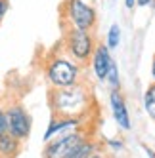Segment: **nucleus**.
<instances>
[{"instance_id": "f257e3e1", "label": "nucleus", "mask_w": 155, "mask_h": 158, "mask_svg": "<svg viewBox=\"0 0 155 158\" xmlns=\"http://www.w3.org/2000/svg\"><path fill=\"white\" fill-rule=\"evenodd\" d=\"M50 107L54 116L60 118H81L88 116L92 109V92L90 86L79 82L71 88H61V89H50L48 94Z\"/></svg>"}, {"instance_id": "f03ea898", "label": "nucleus", "mask_w": 155, "mask_h": 158, "mask_svg": "<svg viewBox=\"0 0 155 158\" xmlns=\"http://www.w3.org/2000/svg\"><path fill=\"white\" fill-rule=\"evenodd\" d=\"M44 74H46L52 89L71 88L75 84L82 82V65L75 63L69 55H48L44 63Z\"/></svg>"}, {"instance_id": "7ed1b4c3", "label": "nucleus", "mask_w": 155, "mask_h": 158, "mask_svg": "<svg viewBox=\"0 0 155 158\" xmlns=\"http://www.w3.org/2000/svg\"><path fill=\"white\" fill-rule=\"evenodd\" d=\"M61 17L65 29L75 31H94L98 21L96 8L86 0H63Z\"/></svg>"}, {"instance_id": "20e7f679", "label": "nucleus", "mask_w": 155, "mask_h": 158, "mask_svg": "<svg viewBox=\"0 0 155 158\" xmlns=\"http://www.w3.org/2000/svg\"><path fill=\"white\" fill-rule=\"evenodd\" d=\"M96 36L92 31H75V29H65V35H63V50L65 55L79 63L84 65L90 61L92 57V52L96 48Z\"/></svg>"}, {"instance_id": "39448f33", "label": "nucleus", "mask_w": 155, "mask_h": 158, "mask_svg": "<svg viewBox=\"0 0 155 158\" xmlns=\"http://www.w3.org/2000/svg\"><path fill=\"white\" fill-rule=\"evenodd\" d=\"M88 137H90V133L84 131V128L60 135V137L46 143V147L42 151V158H69Z\"/></svg>"}, {"instance_id": "423d86ee", "label": "nucleus", "mask_w": 155, "mask_h": 158, "mask_svg": "<svg viewBox=\"0 0 155 158\" xmlns=\"http://www.w3.org/2000/svg\"><path fill=\"white\" fill-rule=\"evenodd\" d=\"M4 116H6V128L8 133L16 137L17 141H25L31 135V128H33V120L31 114L27 112V109L19 103H12L4 109Z\"/></svg>"}, {"instance_id": "0eeeda50", "label": "nucleus", "mask_w": 155, "mask_h": 158, "mask_svg": "<svg viewBox=\"0 0 155 158\" xmlns=\"http://www.w3.org/2000/svg\"><path fill=\"white\" fill-rule=\"evenodd\" d=\"M84 124H86V116H81V118H60V116H54L50 120V124H48V128H46V133H44V143L56 139V137H60V135L82 130Z\"/></svg>"}, {"instance_id": "6e6552de", "label": "nucleus", "mask_w": 155, "mask_h": 158, "mask_svg": "<svg viewBox=\"0 0 155 158\" xmlns=\"http://www.w3.org/2000/svg\"><path fill=\"white\" fill-rule=\"evenodd\" d=\"M113 57H111V52L107 50L105 44H96V48L92 52V57H90V67H92V73L98 78L100 82H105V76L109 73V67L113 65Z\"/></svg>"}, {"instance_id": "1a4fd4ad", "label": "nucleus", "mask_w": 155, "mask_h": 158, "mask_svg": "<svg viewBox=\"0 0 155 158\" xmlns=\"http://www.w3.org/2000/svg\"><path fill=\"white\" fill-rule=\"evenodd\" d=\"M109 107H111V114H113V120L117 126L121 130H130L132 120H130L128 109H126V101L121 95L119 89H111V94H109Z\"/></svg>"}, {"instance_id": "9d476101", "label": "nucleus", "mask_w": 155, "mask_h": 158, "mask_svg": "<svg viewBox=\"0 0 155 158\" xmlns=\"http://www.w3.org/2000/svg\"><path fill=\"white\" fill-rule=\"evenodd\" d=\"M21 149V141L12 137L10 133H4L0 137V158H14Z\"/></svg>"}, {"instance_id": "9b49d317", "label": "nucleus", "mask_w": 155, "mask_h": 158, "mask_svg": "<svg viewBox=\"0 0 155 158\" xmlns=\"http://www.w3.org/2000/svg\"><path fill=\"white\" fill-rule=\"evenodd\" d=\"M98 141H94L92 137H88L81 147H79V149H77L69 158H92L96 152H98Z\"/></svg>"}, {"instance_id": "f8f14e48", "label": "nucleus", "mask_w": 155, "mask_h": 158, "mask_svg": "<svg viewBox=\"0 0 155 158\" xmlns=\"http://www.w3.org/2000/svg\"><path fill=\"white\" fill-rule=\"evenodd\" d=\"M144 110H146L148 116L155 122V82L149 84L146 94H144Z\"/></svg>"}, {"instance_id": "ddd939ff", "label": "nucleus", "mask_w": 155, "mask_h": 158, "mask_svg": "<svg viewBox=\"0 0 155 158\" xmlns=\"http://www.w3.org/2000/svg\"><path fill=\"white\" fill-rule=\"evenodd\" d=\"M119 44H121V27H119V23H113L111 27H109V31H107L105 46H107L109 52H111V50L119 48Z\"/></svg>"}, {"instance_id": "4468645a", "label": "nucleus", "mask_w": 155, "mask_h": 158, "mask_svg": "<svg viewBox=\"0 0 155 158\" xmlns=\"http://www.w3.org/2000/svg\"><path fill=\"white\" fill-rule=\"evenodd\" d=\"M105 82L109 84V88H111V89H119V67H117L115 61H113L111 67H109V73L105 76Z\"/></svg>"}, {"instance_id": "2eb2a0df", "label": "nucleus", "mask_w": 155, "mask_h": 158, "mask_svg": "<svg viewBox=\"0 0 155 158\" xmlns=\"http://www.w3.org/2000/svg\"><path fill=\"white\" fill-rule=\"evenodd\" d=\"M107 147L111 151H123L125 149V143L121 139H107Z\"/></svg>"}, {"instance_id": "dca6fc26", "label": "nucleus", "mask_w": 155, "mask_h": 158, "mask_svg": "<svg viewBox=\"0 0 155 158\" xmlns=\"http://www.w3.org/2000/svg\"><path fill=\"white\" fill-rule=\"evenodd\" d=\"M4 133H8V128H6V116H4V109L0 107V137Z\"/></svg>"}, {"instance_id": "f3484780", "label": "nucleus", "mask_w": 155, "mask_h": 158, "mask_svg": "<svg viewBox=\"0 0 155 158\" xmlns=\"http://www.w3.org/2000/svg\"><path fill=\"white\" fill-rule=\"evenodd\" d=\"M8 8H10L8 0H0V23H2V19H4L6 14H8Z\"/></svg>"}, {"instance_id": "a211bd4d", "label": "nucleus", "mask_w": 155, "mask_h": 158, "mask_svg": "<svg viewBox=\"0 0 155 158\" xmlns=\"http://www.w3.org/2000/svg\"><path fill=\"white\" fill-rule=\"evenodd\" d=\"M153 4H155V0H136V6H140V8L153 6Z\"/></svg>"}, {"instance_id": "6ab92c4d", "label": "nucleus", "mask_w": 155, "mask_h": 158, "mask_svg": "<svg viewBox=\"0 0 155 158\" xmlns=\"http://www.w3.org/2000/svg\"><path fill=\"white\" fill-rule=\"evenodd\" d=\"M144 151H146V154H148L149 158H155V151H153V149H149V147H144Z\"/></svg>"}, {"instance_id": "aec40b11", "label": "nucleus", "mask_w": 155, "mask_h": 158, "mask_svg": "<svg viewBox=\"0 0 155 158\" xmlns=\"http://www.w3.org/2000/svg\"><path fill=\"white\" fill-rule=\"evenodd\" d=\"M125 6H126L128 10H132V8L136 6V0H125Z\"/></svg>"}, {"instance_id": "412c9836", "label": "nucleus", "mask_w": 155, "mask_h": 158, "mask_svg": "<svg viewBox=\"0 0 155 158\" xmlns=\"http://www.w3.org/2000/svg\"><path fill=\"white\" fill-rule=\"evenodd\" d=\"M151 78H153V82H155V55H153V59H151Z\"/></svg>"}, {"instance_id": "4be33fe9", "label": "nucleus", "mask_w": 155, "mask_h": 158, "mask_svg": "<svg viewBox=\"0 0 155 158\" xmlns=\"http://www.w3.org/2000/svg\"><path fill=\"white\" fill-rule=\"evenodd\" d=\"M92 158H105V156H104V154H100V152H96V154H94Z\"/></svg>"}, {"instance_id": "5701e85b", "label": "nucleus", "mask_w": 155, "mask_h": 158, "mask_svg": "<svg viewBox=\"0 0 155 158\" xmlns=\"http://www.w3.org/2000/svg\"><path fill=\"white\" fill-rule=\"evenodd\" d=\"M0 92H2V88H0Z\"/></svg>"}]
</instances>
